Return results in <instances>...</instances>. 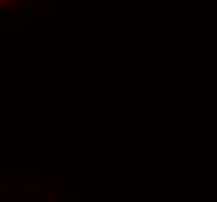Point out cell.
Listing matches in <instances>:
<instances>
[{"instance_id":"6da1fadb","label":"cell","mask_w":217,"mask_h":202,"mask_svg":"<svg viewBox=\"0 0 217 202\" xmlns=\"http://www.w3.org/2000/svg\"><path fill=\"white\" fill-rule=\"evenodd\" d=\"M39 12L37 11H25L23 12V17H33V16H37Z\"/></svg>"}]
</instances>
